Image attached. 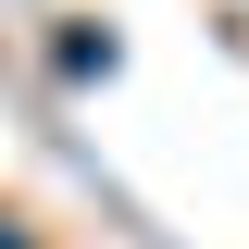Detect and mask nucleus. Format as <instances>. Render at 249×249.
<instances>
[{"instance_id":"f257e3e1","label":"nucleus","mask_w":249,"mask_h":249,"mask_svg":"<svg viewBox=\"0 0 249 249\" xmlns=\"http://www.w3.org/2000/svg\"><path fill=\"white\" fill-rule=\"evenodd\" d=\"M0 249H50V237H37V224H25V212H0Z\"/></svg>"}]
</instances>
